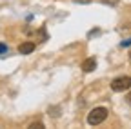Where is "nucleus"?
Returning <instances> with one entry per match:
<instances>
[{
  "mask_svg": "<svg viewBox=\"0 0 131 129\" xmlns=\"http://www.w3.org/2000/svg\"><path fill=\"white\" fill-rule=\"evenodd\" d=\"M106 118H107V109L106 107H95V109H91V113L88 115V124L98 125V124H102Z\"/></svg>",
  "mask_w": 131,
  "mask_h": 129,
  "instance_id": "1",
  "label": "nucleus"
},
{
  "mask_svg": "<svg viewBox=\"0 0 131 129\" xmlns=\"http://www.w3.org/2000/svg\"><path fill=\"white\" fill-rule=\"evenodd\" d=\"M129 87H131V76H117V78H113V82H111V89L117 91V93L127 91Z\"/></svg>",
  "mask_w": 131,
  "mask_h": 129,
  "instance_id": "2",
  "label": "nucleus"
},
{
  "mask_svg": "<svg viewBox=\"0 0 131 129\" xmlns=\"http://www.w3.org/2000/svg\"><path fill=\"white\" fill-rule=\"evenodd\" d=\"M95 67H96V60L93 56L86 58L84 62H82V71H84V73H91V71H95Z\"/></svg>",
  "mask_w": 131,
  "mask_h": 129,
  "instance_id": "3",
  "label": "nucleus"
},
{
  "mask_svg": "<svg viewBox=\"0 0 131 129\" xmlns=\"http://www.w3.org/2000/svg\"><path fill=\"white\" fill-rule=\"evenodd\" d=\"M33 51H35V44H33V42H24V44L18 45V53L20 55H29Z\"/></svg>",
  "mask_w": 131,
  "mask_h": 129,
  "instance_id": "4",
  "label": "nucleus"
},
{
  "mask_svg": "<svg viewBox=\"0 0 131 129\" xmlns=\"http://www.w3.org/2000/svg\"><path fill=\"white\" fill-rule=\"evenodd\" d=\"M27 129H46V127H44V124H42V122H33Z\"/></svg>",
  "mask_w": 131,
  "mask_h": 129,
  "instance_id": "5",
  "label": "nucleus"
},
{
  "mask_svg": "<svg viewBox=\"0 0 131 129\" xmlns=\"http://www.w3.org/2000/svg\"><path fill=\"white\" fill-rule=\"evenodd\" d=\"M6 53H7V45L0 42V56H2V55H6Z\"/></svg>",
  "mask_w": 131,
  "mask_h": 129,
  "instance_id": "6",
  "label": "nucleus"
},
{
  "mask_svg": "<svg viewBox=\"0 0 131 129\" xmlns=\"http://www.w3.org/2000/svg\"><path fill=\"white\" fill-rule=\"evenodd\" d=\"M104 4H109V6H115V4H118V0H102Z\"/></svg>",
  "mask_w": 131,
  "mask_h": 129,
  "instance_id": "7",
  "label": "nucleus"
},
{
  "mask_svg": "<svg viewBox=\"0 0 131 129\" xmlns=\"http://www.w3.org/2000/svg\"><path fill=\"white\" fill-rule=\"evenodd\" d=\"M122 45H124V47H127V45H131V38H129V40H124V42H122Z\"/></svg>",
  "mask_w": 131,
  "mask_h": 129,
  "instance_id": "8",
  "label": "nucleus"
},
{
  "mask_svg": "<svg viewBox=\"0 0 131 129\" xmlns=\"http://www.w3.org/2000/svg\"><path fill=\"white\" fill-rule=\"evenodd\" d=\"M127 102H129V105H131V93L127 95Z\"/></svg>",
  "mask_w": 131,
  "mask_h": 129,
  "instance_id": "9",
  "label": "nucleus"
},
{
  "mask_svg": "<svg viewBox=\"0 0 131 129\" xmlns=\"http://www.w3.org/2000/svg\"><path fill=\"white\" fill-rule=\"evenodd\" d=\"M129 58H131V51H129Z\"/></svg>",
  "mask_w": 131,
  "mask_h": 129,
  "instance_id": "10",
  "label": "nucleus"
}]
</instances>
